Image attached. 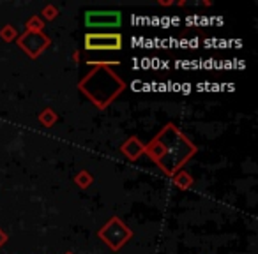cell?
Masks as SVG:
<instances>
[{
    "mask_svg": "<svg viewBox=\"0 0 258 254\" xmlns=\"http://www.w3.org/2000/svg\"><path fill=\"white\" fill-rule=\"evenodd\" d=\"M85 23L94 29H117L122 23V15L118 11H89L85 15Z\"/></svg>",
    "mask_w": 258,
    "mask_h": 254,
    "instance_id": "obj_1",
    "label": "cell"
},
{
    "mask_svg": "<svg viewBox=\"0 0 258 254\" xmlns=\"http://www.w3.org/2000/svg\"><path fill=\"white\" fill-rule=\"evenodd\" d=\"M122 46V37L118 34H90L85 37L87 50H118Z\"/></svg>",
    "mask_w": 258,
    "mask_h": 254,
    "instance_id": "obj_2",
    "label": "cell"
}]
</instances>
